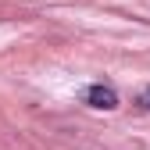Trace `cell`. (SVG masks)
<instances>
[{"label":"cell","instance_id":"2","mask_svg":"<svg viewBox=\"0 0 150 150\" xmlns=\"http://www.w3.org/2000/svg\"><path fill=\"white\" fill-rule=\"evenodd\" d=\"M136 104H139V107H143V111H150V86H146V89H143V93H139V97H136Z\"/></svg>","mask_w":150,"mask_h":150},{"label":"cell","instance_id":"1","mask_svg":"<svg viewBox=\"0 0 150 150\" xmlns=\"http://www.w3.org/2000/svg\"><path fill=\"white\" fill-rule=\"evenodd\" d=\"M82 100L89 104V107H97V111H115L122 100H118V89L111 86V82H93V86H86L82 89Z\"/></svg>","mask_w":150,"mask_h":150}]
</instances>
